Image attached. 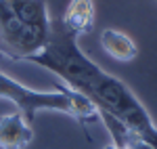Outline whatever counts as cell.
<instances>
[{"label":"cell","mask_w":157,"mask_h":149,"mask_svg":"<svg viewBox=\"0 0 157 149\" xmlns=\"http://www.w3.org/2000/svg\"><path fill=\"white\" fill-rule=\"evenodd\" d=\"M101 46L109 57H113L115 61H134L138 57V46L128 34H124L120 29H103L101 32Z\"/></svg>","instance_id":"7"},{"label":"cell","mask_w":157,"mask_h":149,"mask_svg":"<svg viewBox=\"0 0 157 149\" xmlns=\"http://www.w3.org/2000/svg\"><path fill=\"white\" fill-rule=\"evenodd\" d=\"M0 99L11 101L17 112L23 113V118L34 124L38 112H59L80 122L82 128L101 120L97 107L86 99L84 95L75 92L67 86H57L55 90H34L23 86L21 82L13 80L11 76L0 72Z\"/></svg>","instance_id":"2"},{"label":"cell","mask_w":157,"mask_h":149,"mask_svg":"<svg viewBox=\"0 0 157 149\" xmlns=\"http://www.w3.org/2000/svg\"><path fill=\"white\" fill-rule=\"evenodd\" d=\"M27 61L57 74L67 88L84 95L98 113L113 116L130 132L157 149V124L145 105L120 78L107 74L101 65L88 59L78 46V38L69 34L59 19L50 23L46 46Z\"/></svg>","instance_id":"1"},{"label":"cell","mask_w":157,"mask_h":149,"mask_svg":"<svg viewBox=\"0 0 157 149\" xmlns=\"http://www.w3.org/2000/svg\"><path fill=\"white\" fill-rule=\"evenodd\" d=\"M4 2L11 6V11L17 15L21 23L42 29V32H50L52 19L48 15L46 0H4Z\"/></svg>","instance_id":"6"},{"label":"cell","mask_w":157,"mask_h":149,"mask_svg":"<svg viewBox=\"0 0 157 149\" xmlns=\"http://www.w3.org/2000/svg\"><path fill=\"white\" fill-rule=\"evenodd\" d=\"M94 17H97L94 0H69V4H67L65 13L59 17V21L69 34L78 38L92 29Z\"/></svg>","instance_id":"5"},{"label":"cell","mask_w":157,"mask_h":149,"mask_svg":"<svg viewBox=\"0 0 157 149\" xmlns=\"http://www.w3.org/2000/svg\"><path fill=\"white\" fill-rule=\"evenodd\" d=\"M126 149H155V147H153V145H149V143H147V141H143V139H138L136 135H132V137L128 139Z\"/></svg>","instance_id":"8"},{"label":"cell","mask_w":157,"mask_h":149,"mask_svg":"<svg viewBox=\"0 0 157 149\" xmlns=\"http://www.w3.org/2000/svg\"><path fill=\"white\" fill-rule=\"evenodd\" d=\"M105 149H121V147H115V145H107Z\"/></svg>","instance_id":"9"},{"label":"cell","mask_w":157,"mask_h":149,"mask_svg":"<svg viewBox=\"0 0 157 149\" xmlns=\"http://www.w3.org/2000/svg\"><path fill=\"white\" fill-rule=\"evenodd\" d=\"M50 32L21 23L11 6L0 0V55L11 61H27L46 46Z\"/></svg>","instance_id":"3"},{"label":"cell","mask_w":157,"mask_h":149,"mask_svg":"<svg viewBox=\"0 0 157 149\" xmlns=\"http://www.w3.org/2000/svg\"><path fill=\"white\" fill-rule=\"evenodd\" d=\"M34 141V128L21 112L0 118V149H25Z\"/></svg>","instance_id":"4"}]
</instances>
